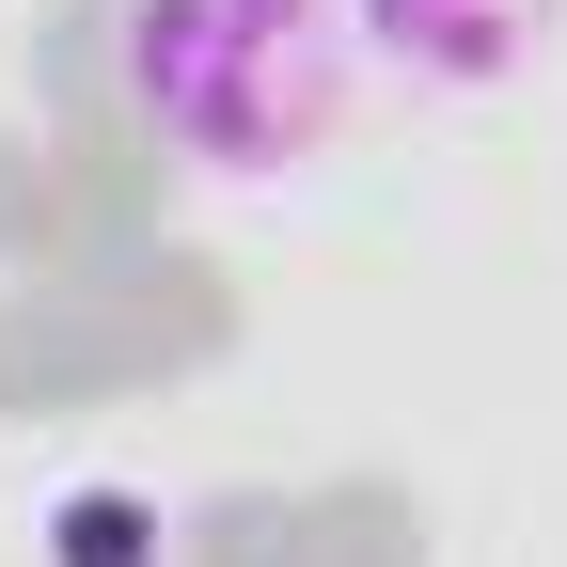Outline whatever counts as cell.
<instances>
[{"label":"cell","instance_id":"3957f363","mask_svg":"<svg viewBox=\"0 0 567 567\" xmlns=\"http://www.w3.org/2000/svg\"><path fill=\"white\" fill-rule=\"evenodd\" d=\"M158 505L142 488H63V520H48V567H158Z\"/></svg>","mask_w":567,"mask_h":567},{"label":"cell","instance_id":"7a4b0ae2","mask_svg":"<svg viewBox=\"0 0 567 567\" xmlns=\"http://www.w3.org/2000/svg\"><path fill=\"white\" fill-rule=\"evenodd\" d=\"M567 32V0H347V48L410 95H520Z\"/></svg>","mask_w":567,"mask_h":567},{"label":"cell","instance_id":"6da1fadb","mask_svg":"<svg viewBox=\"0 0 567 567\" xmlns=\"http://www.w3.org/2000/svg\"><path fill=\"white\" fill-rule=\"evenodd\" d=\"M111 63L142 142L189 158L205 189H284L300 158H331L347 95H363L347 0H126Z\"/></svg>","mask_w":567,"mask_h":567}]
</instances>
